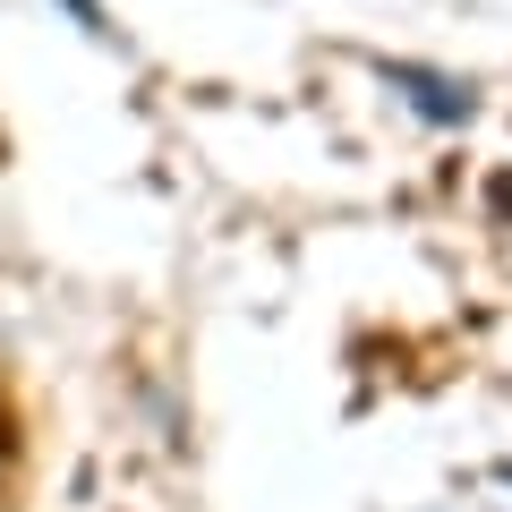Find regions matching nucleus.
<instances>
[{
	"label": "nucleus",
	"mask_w": 512,
	"mask_h": 512,
	"mask_svg": "<svg viewBox=\"0 0 512 512\" xmlns=\"http://www.w3.org/2000/svg\"><path fill=\"white\" fill-rule=\"evenodd\" d=\"M384 77L410 94L419 111H436V120H470V86H453V77H427V69H402V60H384Z\"/></svg>",
	"instance_id": "f257e3e1"
},
{
	"label": "nucleus",
	"mask_w": 512,
	"mask_h": 512,
	"mask_svg": "<svg viewBox=\"0 0 512 512\" xmlns=\"http://www.w3.org/2000/svg\"><path fill=\"white\" fill-rule=\"evenodd\" d=\"M0 461H9V419H0Z\"/></svg>",
	"instance_id": "f03ea898"
},
{
	"label": "nucleus",
	"mask_w": 512,
	"mask_h": 512,
	"mask_svg": "<svg viewBox=\"0 0 512 512\" xmlns=\"http://www.w3.org/2000/svg\"><path fill=\"white\" fill-rule=\"evenodd\" d=\"M69 9H86V18H94V0H69Z\"/></svg>",
	"instance_id": "7ed1b4c3"
},
{
	"label": "nucleus",
	"mask_w": 512,
	"mask_h": 512,
	"mask_svg": "<svg viewBox=\"0 0 512 512\" xmlns=\"http://www.w3.org/2000/svg\"><path fill=\"white\" fill-rule=\"evenodd\" d=\"M495 188H504V205H512V180H495Z\"/></svg>",
	"instance_id": "20e7f679"
}]
</instances>
